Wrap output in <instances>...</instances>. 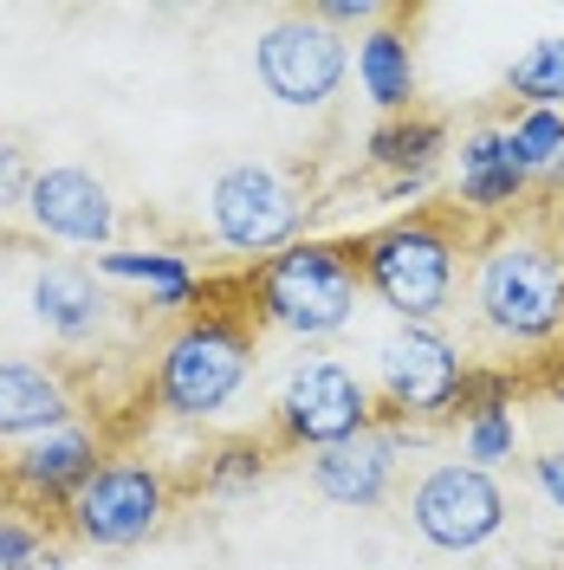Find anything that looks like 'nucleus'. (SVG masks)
<instances>
[{
  "mask_svg": "<svg viewBox=\"0 0 564 570\" xmlns=\"http://www.w3.org/2000/svg\"><path fill=\"white\" fill-rule=\"evenodd\" d=\"M474 324L506 351H558L564 344V240L538 227H499L474 247L467 266Z\"/></svg>",
  "mask_w": 564,
  "mask_h": 570,
  "instance_id": "obj_1",
  "label": "nucleus"
},
{
  "mask_svg": "<svg viewBox=\"0 0 564 570\" xmlns=\"http://www.w3.org/2000/svg\"><path fill=\"white\" fill-rule=\"evenodd\" d=\"M357 305H363V273H357V247L338 240H299V247L273 253L247 266V312L253 324L299 337V344H324L338 331H351Z\"/></svg>",
  "mask_w": 564,
  "mask_h": 570,
  "instance_id": "obj_2",
  "label": "nucleus"
},
{
  "mask_svg": "<svg viewBox=\"0 0 564 570\" xmlns=\"http://www.w3.org/2000/svg\"><path fill=\"white\" fill-rule=\"evenodd\" d=\"M363 292L402 324H435L460 292V227L448 214L416 208L357 240Z\"/></svg>",
  "mask_w": 564,
  "mask_h": 570,
  "instance_id": "obj_3",
  "label": "nucleus"
},
{
  "mask_svg": "<svg viewBox=\"0 0 564 570\" xmlns=\"http://www.w3.org/2000/svg\"><path fill=\"white\" fill-rule=\"evenodd\" d=\"M253 376V318L241 312H195L163 344L149 395L169 422H214Z\"/></svg>",
  "mask_w": 564,
  "mask_h": 570,
  "instance_id": "obj_4",
  "label": "nucleus"
},
{
  "mask_svg": "<svg viewBox=\"0 0 564 570\" xmlns=\"http://www.w3.org/2000/svg\"><path fill=\"white\" fill-rule=\"evenodd\" d=\"M377 422H383L377 390L357 376L351 363H338V356H299L285 370L280 395H273V434H280V448H305V454L344 448L357 434H370Z\"/></svg>",
  "mask_w": 564,
  "mask_h": 570,
  "instance_id": "obj_5",
  "label": "nucleus"
},
{
  "mask_svg": "<svg viewBox=\"0 0 564 570\" xmlns=\"http://www.w3.org/2000/svg\"><path fill=\"white\" fill-rule=\"evenodd\" d=\"M305 195L299 181L280 176L273 163H227L208 188V227L214 240L241 259H273V253L305 240Z\"/></svg>",
  "mask_w": 564,
  "mask_h": 570,
  "instance_id": "obj_6",
  "label": "nucleus"
},
{
  "mask_svg": "<svg viewBox=\"0 0 564 570\" xmlns=\"http://www.w3.org/2000/svg\"><path fill=\"white\" fill-rule=\"evenodd\" d=\"M467 356L435 331V324H396L377 344V409L396 428H422L460 409V383H467Z\"/></svg>",
  "mask_w": 564,
  "mask_h": 570,
  "instance_id": "obj_7",
  "label": "nucleus"
},
{
  "mask_svg": "<svg viewBox=\"0 0 564 570\" xmlns=\"http://www.w3.org/2000/svg\"><path fill=\"white\" fill-rule=\"evenodd\" d=\"M253 78L285 110H324L351 78V39L331 33L324 20H312V7L305 13H280L266 33L253 39Z\"/></svg>",
  "mask_w": 564,
  "mask_h": 570,
  "instance_id": "obj_8",
  "label": "nucleus"
},
{
  "mask_svg": "<svg viewBox=\"0 0 564 570\" xmlns=\"http://www.w3.org/2000/svg\"><path fill=\"white\" fill-rule=\"evenodd\" d=\"M409 532L435 551H448V558H467V551H480L506 532V487L487 466L467 461L428 466L409 487Z\"/></svg>",
  "mask_w": 564,
  "mask_h": 570,
  "instance_id": "obj_9",
  "label": "nucleus"
},
{
  "mask_svg": "<svg viewBox=\"0 0 564 570\" xmlns=\"http://www.w3.org/2000/svg\"><path fill=\"white\" fill-rule=\"evenodd\" d=\"M163 519H169V480L149 461H105L66 512L71 538L91 551H137L163 532Z\"/></svg>",
  "mask_w": 564,
  "mask_h": 570,
  "instance_id": "obj_10",
  "label": "nucleus"
},
{
  "mask_svg": "<svg viewBox=\"0 0 564 570\" xmlns=\"http://www.w3.org/2000/svg\"><path fill=\"white\" fill-rule=\"evenodd\" d=\"M105 466V448L91 428H59V434H39L20 441L7 461H0V493L13 512H71V499L85 493V480Z\"/></svg>",
  "mask_w": 564,
  "mask_h": 570,
  "instance_id": "obj_11",
  "label": "nucleus"
},
{
  "mask_svg": "<svg viewBox=\"0 0 564 570\" xmlns=\"http://www.w3.org/2000/svg\"><path fill=\"white\" fill-rule=\"evenodd\" d=\"M27 220L46 240H59V247L110 253V240H117V202H110L105 181L91 176V169H78V163L39 169L33 195H27Z\"/></svg>",
  "mask_w": 564,
  "mask_h": 570,
  "instance_id": "obj_12",
  "label": "nucleus"
},
{
  "mask_svg": "<svg viewBox=\"0 0 564 570\" xmlns=\"http://www.w3.org/2000/svg\"><path fill=\"white\" fill-rule=\"evenodd\" d=\"M416 441V428H370V434H357L344 448H324L312 454V493L324 505H344V512H370V505H383L389 487H396V461H402V448Z\"/></svg>",
  "mask_w": 564,
  "mask_h": 570,
  "instance_id": "obj_13",
  "label": "nucleus"
},
{
  "mask_svg": "<svg viewBox=\"0 0 564 570\" xmlns=\"http://www.w3.org/2000/svg\"><path fill=\"white\" fill-rule=\"evenodd\" d=\"M532 176L519 169V156H513V137H506V124H480V130H467L455 149V202L467 214H513L526 202Z\"/></svg>",
  "mask_w": 564,
  "mask_h": 570,
  "instance_id": "obj_14",
  "label": "nucleus"
},
{
  "mask_svg": "<svg viewBox=\"0 0 564 570\" xmlns=\"http://www.w3.org/2000/svg\"><path fill=\"white\" fill-rule=\"evenodd\" d=\"M78 402H71L66 376L33 356H0V441H39L71 428Z\"/></svg>",
  "mask_w": 564,
  "mask_h": 570,
  "instance_id": "obj_15",
  "label": "nucleus"
},
{
  "mask_svg": "<svg viewBox=\"0 0 564 570\" xmlns=\"http://www.w3.org/2000/svg\"><path fill=\"white\" fill-rule=\"evenodd\" d=\"M33 318L59 337V344H85V337H98L110 318V292L105 279L91 273V266H71V259H59V266H46L33 279Z\"/></svg>",
  "mask_w": 564,
  "mask_h": 570,
  "instance_id": "obj_16",
  "label": "nucleus"
},
{
  "mask_svg": "<svg viewBox=\"0 0 564 570\" xmlns=\"http://www.w3.org/2000/svg\"><path fill=\"white\" fill-rule=\"evenodd\" d=\"M357 85H363V98L383 110V117H409L416 110V39L402 20H383V27H370V33L357 39Z\"/></svg>",
  "mask_w": 564,
  "mask_h": 570,
  "instance_id": "obj_17",
  "label": "nucleus"
},
{
  "mask_svg": "<svg viewBox=\"0 0 564 570\" xmlns=\"http://www.w3.org/2000/svg\"><path fill=\"white\" fill-rule=\"evenodd\" d=\"M448 149V124L428 117V110H409V117H383L370 137H363V156L370 169H383L389 181H428L435 163Z\"/></svg>",
  "mask_w": 564,
  "mask_h": 570,
  "instance_id": "obj_18",
  "label": "nucleus"
},
{
  "mask_svg": "<svg viewBox=\"0 0 564 570\" xmlns=\"http://www.w3.org/2000/svg\"><path fill=\"white\" fill-rule=\"evenodd\" d=\"M98 279H124V285H143L149 292V305L156 312H188V305H202V279H195V266L182 259V253H130V247H110L98 253Z\"/></svg>",
  "mask_w": 564,
  "mask_h": 570,
  "instance_id": "obj_19",
  "label": "nucleus"
},
{
  "mask_svg": "<svg viewBox=\"0 0 564 570\" xmlns=\"http://www.w3.org/2000/svg\"><path fill=\"white\" fill-rule=\"evenodd\" d=\"M506 98L519 110H564V33L532 39L526 52L506 66Z\"/></svg>",
  "mask_w": 564,
  "mask_h": 570,
  "instance_id": "obj_20",
  "label": "nucleus"
},
{
  "mask_svg": "<svg viewBox=\"0 0 564 570\" xmlns=\"http://www.w3.org/2000/svg\"><path fill=\"white\" fill-rule=\"evenodd\" d=\"M506 137H513V156L532 181L564 188V110H513Z\"/></svg>",
  "mask_w": 564,
  "mask_h": 570,
  "instance_id": "obj_21",
  "label": "nucleus"
},
{
  "mask_svg": "<svg viewBox=\"0 0 564 570\" xmlns=\"http://www.w3.org/2000/svg\"><path fill=\"white\" fill-rule=\"evenodd\" d=\"M273 473V441H253V434H234L202 454V493L208 499H241L253 493L260 480Z\"/></svg>",
  "mask_w": 564,
  "mask_h": 570,
  "instance_id": "obj_22",
  "label": "nucleus"
},
{
  "mask_svg": "<svg viewBox=\"0 0 564 570\" xmlns=\"http://www.w3.org/2000/svg\"><path fill=\"white\" fill-rule=\"evenodd\" d=\"M460 448H467V466H487V473L499 461H513L519 454V415H513V402L460 415Z\"/></svg>",
  "mask_w": 564,
  "mask_h": 570,
  "instance_id": "obj_23",
  "label": "nucleus"
},
{
  "mask_svg": "<svg viewBox=\"0 0 564 570\" xmlns=\"http://www.w3.org/2000/svg\"><path fill=\"white\" fill-rule=\"evenodd\" d=\"M33 176H39V169H33V156H27V142L0 130V220H7V214H27Z\"/></svg>",
  "mask_w": 564,
  "mask_h": 570,
  "instance_id": "obj_24",
  "label": "nucleus"
},
{
  "mask_svg": "<svg viewBox=\"0 0 564 570\" xmlns=\"http://www.w3.org/2000/svg\"><path fill=\"white\" fill-rule=\"evenodd\" d=\"M46 551V532H39L27 512H0V570H27Z\"/></svg>",
  "mask_w": 564,
  "mask_h": 570,
  "instance_id": "obj_25",
  "label": "nucleus"
},
{
  "mask_svg": "<svg viewBox=\"0 0 564 570\" xmlns=\"http://www.w3.org/2000/svg\"><path fill=\"white\" fill-rule=\"evenodd\" d=\"M312 20H324L331 33H344V27H357V39L370 33V27H383V20H396L383 0H318Z\"/></svg>",
  "mask_w": 564,
  "mask_h": 570,
  "instance_id": "obj_26",
  "label": "nucleus"
},
{
  "mask_svg": "<svg viewBox=\"0 0 564 570\" xmlns=\"http://www.w3.org/2000/svg\"><path fill=\"white\" fill-rule=\"evenodd\" d=\"M532 487L545 493L552 512H564V448H545V454L532 461Z\"/></svg>",
  "mask_w": 564,
  "mask_h": 570,
  "instance_id": "obj_27",
  "label": "nucleus"
},
{
  "mask_svg": "<svg viewBox=\"0 0 564 570\" xmlns=\"http://www.w3.org/2000/svg\"><path fill=\"white\" fill-rule=\"evenodd\" d=\"M27 570H71V564H66V558H59V551H39V558H33V564H27Z\"/></svg>",
  "mask_w": 564,
  "mask_h": 570,
  "instance_id": "obj_28",
  "label": "nucleus"
}]
</instances>
